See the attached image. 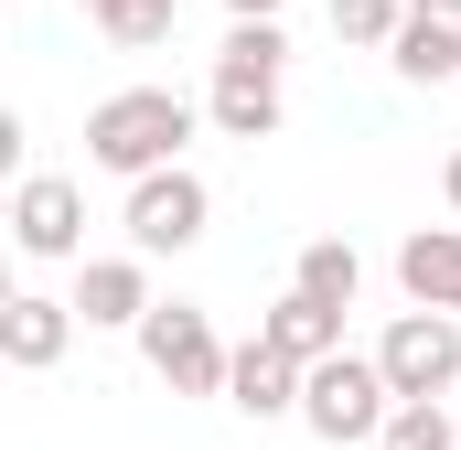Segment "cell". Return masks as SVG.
<instances>
[{
    "label": "cell",
    "mask_w": 461,
    "mask_h": 450,
    "mask_svg": "<svg viewBox=\"0 0 461 450\" xmlns=\"http://www.w3.org/2000/svg\"><path fill=\"white\" fill-rule=\"evenodd\" d=\"M183 140H194V97L183 86H118V97L86 108V161L97 172H129V183L183 172Z\"/></svg>",
    "instance_id": "cell-1"
},
{
    "label": "cell",
    "mask_w": 461,
    "mask_h": 450,
    "mask_svg": "<svg viewBox=\"0 0 461 450\" xmlns=\"http://www.w3.org/2000/svg\"><path fill=\"white\" fill-rule=\"evenodd\" d=\"M279 76H290L279 22H236L226 54H215V86H204V118H215L226 140H268V129H279Z\"/></svg>",
    "instance_id": "cell-2"
},
{
    "label": "cell",
    "mask_w": 461,
    "mask_h": 450,
    "mask_svg": "<svg viewBox=\"0 0 461 450\" xmlns=\"http://www.w3.org/2000/svg\"><path fill=\"white\" fill-rule=\"evenodd\" d=\"M386 418H397V386H386L375 354H333V364L301 375V429L312 440L354 450V440H386Z\"/></svg>",
    "instance_id": "cell-3"
},
{
    "label": "cell",
    "mask_w": 461,
    "mask_h": 450,
    "mask_svg": "<svg viewBox=\"0 0 461 450\" xmlns=\"http://www.w3.org/2000/svg\"><path fill=\"white\" fill-rule=\"evenodd\" d=\"M140 354H150V375L172 386V397H226L236 354L215 343V322L194 311V301H161L150 322H140Z\"/></svg>",
    "instance_id": "cell-4"
},
{
    "label": "cell",
    "mask_w": 461,
    "mask_h": 450,
    "mask_svg": "<svg viewBox=\"0 0 461 450\" xmlns=\"http://www.w3.org/2000/svg\"><path fill=\"white\" fill-rule=\"evenodd\" d=\"M375 364H386L397 408H440V386H461V322L451 311H397L386 343H375Z\"/></svg>",
    "instance_id": "cell-5"
},
{
    "label": "cell",
    "mask_w": 461,
    "mask_h": 450,
    "mask_svg": "<svg viewBox=\"0 0 461 450\" xmlns=\"http://www.w3.org/2000/svg\"><path fill=\"white\" fill-rule=\"evenodd\" d=\"M215 215V194L194 183V172H150V183H129V247L140 257H183L194 236Z\"/></svg>",
    "instance_id": "cell-6"
},
{
    "label": "cell",
    "mask_w": 461,
    "mask_h": 450,
    "mask_svg": "<svg viewBox=\"0 0 461 450\" xmlns=\"http://www.w3.org/2000/svg\"><path fill=\"white\" fill-rule=\"evenodd\" d=\"M11 236H22V257H76V247H86V194H76L65 172H22Z\"/></svg>",
    "instance_id": "cell-7"
},
{
    "label": "cell",
    "mask_w": 461,
    "mask_h": 450,
    "mask_svg": "<svg viewBox=\"0 0 461 450\" xmlns=\"http://www.w3.org/2000/svg\"><path fill=\"white\" fill-rule=\"evenodd\" d=\"M397 76H419V86H451V76H461V0H408Z\"/></svg>",
    "instance_id": "cell-8"
},
{
    "label": "cell",
    "mask_w": 461,
    "mask_h": 450,
    "mask_svg": "<svg viewBox=\"0 0 461 450\" xmlns=\"http://www.w3.org/2000/svg\"><path fill=\"white\" fill-rule=\"evenodd\" d=\"M397 290L419 311H461V225H419L397 247Z\"/></svg>",
    "instance_id": "cell-9"
},
{
    "label": "cell",
    "mask_w": 461,
    "mask_h": 450,
    "mask_svg": "<svg viewBox=\"0 0 461 450\" xmlns=\"http://www.w3.org/2000/svg\"><path fill=\"white\" fill-rule=\"evenodd\" d=\"M65 343H76V301H43V290H22V301L0 311V354H11L22 375H43Z\"/></svg>",
    "instance_id": "cell-10"
},
{
    "label": "cell",
    "mask_w": 461,
    "mask_h": 450,
    "mask_svg": "<svg viewBox=\"0 0 461 450\" xmlns=\"http://www.w3.org/2000/svg\"><path fill=\"white\" fill-rule=\"evenodd\" d=\"M76 311H86V322H129V333H140V322L161 311V301H150V268H140V257H86Z\"/></svg>",
    "instance_id": "cell-11"
},
{
    "label": "cell",
    "mask_w": 461,
    "mask_h": 450,
    "mask_svg": "<svg viewBox=\"0 0 461 450\" xmlns=\"http://www.w3.org/2000/svg\"><path fill=\"white\" fill-rule=\"evenodd\" d=\"M258 343H279V354L312 375V364H333V354H344V311H322V301H301V290H290V301L258 322Z\"/></svg>",
    "instance_id": "cell-12"
},
{
    "label": "cell",
    "mask_w": 461,
    "mask_h": 450,
    "mask_svg": "<svg viewBox=\"0 0 461 450\" xmlns=\"http://www.w3.org/2000/svg\"><path fill=\"white\" fill-rule=\"evenodd\" d=\"M226 397L247 408V418H279V408H301V364H290L279 343H247L236 375H226Z\"/></svg>",
    "instance_id": "cell-13"
},
{
    "label": "cell",
    "mask_w": 461,
    "mask_h": 450,
    "mask_svg": "<svg viewBox=\"0 0 461 450\" xmlns=\"http://www.w3.org/2000/svg\"><path fill=\"white\" fill-rule=\"evenodd\" d=\"M290 290H301V301H322V311H354V290H365V257H354L344 236H312Z\"/></svg>",
    "instance_id": "cell-14"
},
{
    "label": "cell",
    "mask_w": 461,
    "mask_h": 450,
    "mask_svg": "<svg viewBox=\"0 0 461 450\" xmlns=\"http://www.w3.org/2000/svg\"><path fill=\"white\" fill-rule=\"evenodd\" d=\"M333 32H344V43H365V54H397L408 0H333Z\"/></svg>",
    "instance_id": "cell-15"
},
{
    "label": "cell",
    "mask_w": 461,
    "mask_h": 450,
    "mask_svg": "<svg viewBox=\"0 0 461 450\" xmlns=\"http://www.w3.org/2000/svg\"><path fill=\"white\" fill-rule=\"evenodd\" d=\"M97 32L129 43V54H150V43H172V0H108V11H97Z\"/></svg>",
    "instance_id": "cell-16"
},
{
    "label": "cell",
    "mask_w": 461,
    "mask_h": 450,
    "mask_svg": "<svg viewBox=\"0 0 461 450\" xmlns=\"http://www.w3.org/2000/svg\"><path fill=\"white\" fill-rule=\"evenodd\" d=\"M375 450H461V429H451V408H397Z\"/></svg>",
    "instance_id": "cell-17"
},
{
    "label": "cell",
    "mask_w": 461,
    "mask_h": 450,
    "mask_svg": "<svg viewBox=\"0 0 461 450\" xmlns=\"http://www.w3.org/2000/svg\"><path fill=\"white\" fill-rule=\"evenodd\" d=\"M226 11L236 22H279V0H226Z\"/></svg>",
    "instance_id": "cell-18"
},
{
    "label": "cell",
    "mask_w": 461,
    "mask_h": 450,
    "mask_svg": "<svg viewBox=\"0 0 461 450\" xmlns=\"http://www.w3.org/2000/svg\"><path fill=\"white\" fill-rule=\"evenodd\" d=\"M440 194H451V215H461V150H451V172H440Z\"/></svg>",
    "instance_id": "cell-19"
},
{
    "label": "cell",
    "mask_w": 461,
    "mask_h": 450,
    "mask_svg": "<svg viewBox=\"0 0 461 450\" xmlns=\"http://www.w3.org/2000/svg\"><path fill=\"white\" fill-rule=\"evenodd\" d=\"M97 11H108V0H86V22H97Z\"/></svg>",
    "instance_id": "cell-20"
}]
</instances>
